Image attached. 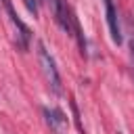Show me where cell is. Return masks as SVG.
I'll list each match as a JSON object with an SVG mask.
<instances>
[{"label": "cell", "instance_id": "3957f363", "mask_svg": "<svg viewBox=\"0 0 134 134\" xmlns=\"http://www.w3.org/2000/svg\"><path fill=\"white\" fill-rule=\"evenodd\" d=\"M42 113H44V119H46L48 128L54 134H67V115L61 109H57V107H44Z\"/></svg>", "mask_w": 134, "mask_h": 134}, {"label": "cell", "instance_id": "5b68a950", "mask_svg": "<svg viewBox=\"0 0 134 134\" xmlns=\"http://www.w3.org/2000/svg\"><path fill=\"white\" fill-rule=\"evenodd\" d=\"M23 2H25L27 10H29V13L36 17V15H38V4H40V0H23Z\"/></svg>", "mask_w": 134, "mask_h": 134}, {"label": "cell", "instance_id": "7a4b0ae2", "mask_svg": "<svg viewBox=\"0 0 134 134\" xmlns=\"http://www.w3.org/2000/svg\"><path fill=\"white\" fill-rule=\"evenodd\" d=\"M2 6H4V10H6V15H8L10 23H13V27L17 29V46H19L21 50H27V48H29V40H31L29 27L19 19V15H17V10H15V6H13L10 0H2Z\"/></svg>", "mask_w": 134, "mask_h": 134}, {"label": "cell", "instance_id": "8992f818", "mask_svg": "<svg viewBox=\"0 0 134 134\" xmlns=\"http://www.w3.org/2000/svg\"><path fill=\"white\" fill-rule=\"evenodd\" d=\"M40 2H46V4L50 6V10H54V6H57V2H59V0H40Z\"/></svg>", "mask_w": 134, "mask_h": 134}, {"label": "cell", "instance_id": "277c9868", "mask_svg": "<svg viewBox=\"0 0 134 134\" xmlns=\"http://www.w3.org/2000/svg\"><path fill=\"white\" fill-rule=\"evenodd\" d=\"M105 2V15H107V25H109V34L111 40L115 44H121V29H119V19H117V10L113 0H103Z\"/></svg>", "mask_w": 134, "mask_h": 134}, {"label": "cell", "instance_id": "6da1fadb", "mask_svg": "<svg viewBox=\"0 0 134 134\" xmlns=\"http://www.w3.org/2000/svg\"><path fill=\"white\" fill-rule=\"evenodd\" d=\"M38 61H40V67L44 71V77L50 86V90L54 94H61L63 92V86H61V75L57 71V65H54V59L50 57V52L46 50V44L44 42H38Z\"/></svg>", "mask_w": 134, "mask_h": 134}]
</instances>
